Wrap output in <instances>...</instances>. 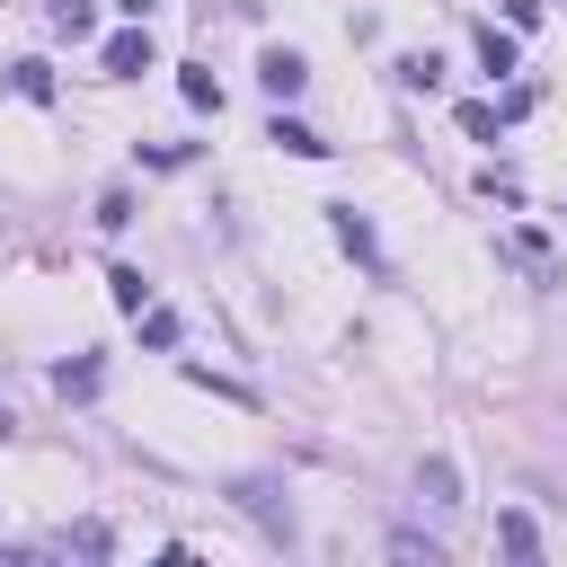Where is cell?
Listing matches in <instances>:
<instances>
[{"label": "cell", "mask_w": 567, "mask_h": 567, "mask_svg": "<svg viewBox=\"0 0 567 567\" xmlns=\"http://www.w3.org/2000/svg\"><path fill=\"white\" fill-rule=\"evenodd\" d=\"M151 62H159V53H151V27H142V18H133L124 35H106V53H97V71H106V80H142Z\"/></svg>", "instance_id": "cell-2"}, {"label": "cell", "mask_w": 567, "mask_h": 567, "mask_svg": "<svg viewBox=\"0 0 567 567\" xmlns=\"http://www.w3.org/2000/svg\"><path fill=\"white\" fill-rule=\"evenodd\" d=\"M62 549H80V558H106V549H115V532H106V523H71V532H62Z\"/></svg>", "instance_id": "cell-16"}, {"label": "cell", "mask_w": 567, "mask_h": 567, "mask_svg": "<svg viewBox=\"0 0 567 567\" xmlns=\"http://www.w3.org/2000/svg\"><path fill=\"white\" fill-rule=\"evenodd\" d=\"M390 558H425V567H443V540H425V532H390Z\"/></svg>", "instance_id": "cell-18"}, {"label": "cell", "mask_w": 567, "mask_h": 567, "mask_svg": "<svg viewBox=\"0 0 567 567\" xmlns=\"http://www.w3.org/2000/svg\"><path fill=\"white\" fill-rule=\"evenodd\" d=\"M106 292H115L124 310H151V275H142V266H115V275H106Z\"/></svg>", "instance_id": "cell-13"}, {"label": "cell", "mask_w": 567, "mask_h": 567, "mask_svg": "<svg viewBox=\"0 0 567 567\" xmlns=\"http://www.w3.org/2000/svg\"><path fill=\"white\" fill-rule=\"evenodd\" d=\"M53 390H62V399H97V390H106V363H97V354H80V363H53Z\"/></svg>", "instance_id": "cell-6"}, {"label": "cell", "mask_w": 567, "mask_h": 567, "mask_svg": "<svg viewBox=\"0 0 567 567\" xmlns=\"http://www.w3.org/2000/svg\"><path fill=\"white\" fill-rule=\"evenodd\" d=\"M461 133H470V142H496V133H505V115H496L487 97H470V106H461Z\"/></svg>", "instance_id": "cell-15"}, {"label": "cell", "mask_w": 567, "mask_h": 567, "mask_svg": "<svg viewBox=\"0 0 567 567\" xmlns=\"http://www.w3.org/2000/svg\"><path fill=\"white\" fill-rule=\"evenodd\" d=\"M230 505H239V514H257L266 532H292V496H284L275 478H230Z\"/></svg>", "instance_id": "cell-3"}, {"label": "cell", "mask_w": 567, "mask_h": 567, "mask_svg": "<svg viewBox=\"0 0 567 567\" xmlns=\"http://www.w3.org/2000/svg\"><path fill=\"white\" fill-rule=\"evenodd\" d=\"M505 18L514 27H540V0H505Z\"/></svg>", "instance_id": "cell-22"}, {"label": "cell", "mask_w": 567, "mask_h": 567, "mask_svg": "<svg viewBox=\"0 0 567 567\" xmlns=\"http://www.w3.org/2000/svg\"><path fill=\"white\" fill-rule=\"evenodd\" d=\"M496 540H505V558H540V532H532V514H496Z\"/></svg>", "instance_id": "cell-12"}, {"label": "cell", "mask_w": 567, "mask_h": 567, "mask_svg": "<svg viewBox=\"0 0 567 567\" xmlns=\"http://www.w3.org/2000/svg\"><path fill=\"white\" fill-rule=\"evenodd\" d=\"M399 80H408V89H434V80H443V53H408Z\"/></svg>", "instance_id": "cell-19"}, {"label": "cell", "mask_w": 567, "mask_h": 567, "mask_svg": "<svg viewBox=\"0 0 567 567\" xmlns=\"http://www.w3.org/2000/svg\"><path fill=\"white\" fill-rule=\"evenodd\" d=\"M177 97H186V106H204V115H221V80H213L204 62H186V71H177Z\"/></svg>", "instance_id": "cell-10"}, {"label": "cell", "mask_w": 567, "mask_h": 567, "mask_svg": "<svg viewBox=\"0 0 567 567\" xmlns=\"http://www.w3.org/2000/svg\"><path fill=\"white\" fill-rule=\"evenodd\" d=\"M505 257H514V266H532V275L549 266V248H540V230H505Z\"/></svg>", "instance_id": "cell-17"}, {"label": "cell", "mask_w": 567, "mask_h": 567, "mask_svg": "<svg viewBox=\"0 0 567 567\" xmlns=\"http://www.w3.org/2000/svg\"><path fill=\"white\" fill-rule=\"evenodd\" d=\"M9 89H18L27 106H53V62H35V53H27V62H9Z\"/></svg>", "instance_id": "cell-7"}, {"label": "cell", "mask_w": 567, "mask_h": 567, "mask_svg": "<svg viewBox=\"0 0 567 567\" xmlns=\"http://www.w3.org/2000/svg\"><path fill=\"white\" fill-rule=\"evenodd\" d=\"M115 9H124V18H151V9H159V0H115Z\"/></svg>", "instance_id": "cell-23"}, {"label": "cell", "mask_w": 567, "mask_h": 567, "mask_svg": "<svg viewBox=\"0 0 567 567\" xmlns=\"http://www.w3.org/2000/svg\"><path fill=\"white\" fill-rule=\"evenodd\" d=\"M257 80H266V97H301V80H310V62H301L292 44H266V53H257Z\"/></svg>", "instance_id": "cell-4"}, {"label": "cell", "mask_w": 567, "mask_h": 567, "mask_svg": "<svg viewBox=\"0 0 567 567\" xmlns=\"http://www.w3.org/2000/svg\"><path fill=\"white\" fill-rule=\"evenodd\" d=\"M133 328H142V346H151V354H168V346H177V310H159V301H151V310H133Z\"/></svg>", "instance_id": "cell-11"}, {"label": "cell", "mask_w": 567, "mask_h": 567, "mask_svg": "<svg viewBox=\"0 0 567 567\" xmlns=\"http://www.w3.org/2000/svg\"><path fill=\"white\" fill-rule=\"evenodd\" d=\"M328 230H337V248H346L363 275H381V284H390V257H381V239H372V221H363L354 204H328Z\"/></svg>", "instance_id": "cell-1"}, {"label": "cell", "mask_w": 567, "mask_h": 567, "mask_svg": "<svg viewBox=\"0 0 567 567\" xmlns=\"http://www.w3.org/2000/svg\"><path fill=\"white\" fill-rule=\"evenodd\" d=\"M478 71H487V80H505V71H523V44H514L505 27H478Z\"/></svg>", "instance_id": "cell-5"}, {"label": "cell", "mask_w": 567, "mask_h": 567, "mask_svg": "<svg viewBox=\"0 0 567 567\" xmlns=\"http://www.w3.org/2000/svg\"><path fill=\"white\" fill-rule=\"evenodd\" d=\"M124 221H133V195L106 186V195H97V230H124Z\"/></svg>", "instance_id": "cell-20"}, {"label": "cell", "mask_w": 567, "mask_h": 567, "mask_svg": "<svg viewBox=\"0 0 567 567\" xmlns=\"http://www.w3.org/2000/svg\"><path fill=\"white\" fill-rule=\"evenodd\" d=\"M44 18H53V35H89V27H97L89 0H44Z\"/></svg>", "instance_id": "cell-14"}, {"label": "cell", "mask_w": 567, "mask_h": 567, "mask_svg": "<svg viewBox=\"0 0 567 567\" xmlns=\"http://www.w3.org/2000/svg\"><path fill=\"white\" fill-rule=\"evenodd\" d=\"M266 142H275V151H292V159H328V142H319L310 124H292V115H275V124H266Z\"/></svg>", "instance_id": "cell-8"}, {"label": "cell", "mask_w": 567, "mask_h": 567, "mask_svg": "<svg viewBox=\"0 0 567 567\" xmlns=\"http://www.w3.org/2000/svg\"><path fill=\"white\" fill-rule=\"evenodd\" d=\"M142 159H151V168H186V159H195V142H142Z\"/></svg>", "instance_id": "cell-21"}, {"label": "cell", "mask_w": 567, "mask_h": 567, "mask_svg": "<svg viewBox=\"0 0 567 567\" xmlns=\"http://www.w3.org/2000/svg\"><path fill=\"white\" fill-rule=\"evenodd\" d=\"M416 496L425 505H461V470L452 461H416Z\"/></svg>", "instance_id": "cell-9"}, {"label": "cell", "mask_w": 567, "mask_h": 567, "mask_svg": "<svg viewBox=\"0 0 567 567\" xmlns=\"http://www.w3.org/2000/svg\"><path fill=\"white\" fill-rule=\"evenodd\" d=\"M9 434H18V416H9V408H0V443H9Z\"/></svg>", "instance_id": "cell-24"}]
</instances>
